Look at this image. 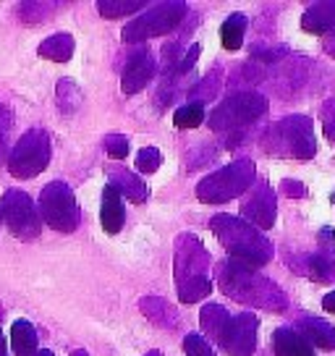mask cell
Segmentation results:
<instances>
[{
    "mask_svg": "<svg viewBox=\"0 0 335 356\" xmlns=\"http://www.w3.org/2000/svg\"><path fill=\"white\" fill-rule=\"evenodd\" d=\"M325 50L335 58V29L333 32H327V37H325Z\"/></svg>",
    "mask_w": 335,
    "mask_h": 356,
    "instance_id": "obj_36",
    "label": "cell"
},
{
    "mask_svg": "<svg viewBox=\"0 0 335 356\" xmlns=\"http://www.w3.org/2000/svg\"><path fill=\"white\" fill-rule=\"evenodd\" d=\"M241 215H244L249 225H254L257 231H268L275 225V215H278V202L275 194L265 181H254V186L249 191V197L241 202Z\"/></svg>",
    "mask_w": 335,
    "mask_h": 356,
    "instance_id": "obj_11",
    "label": "cell"
},
{
    "mask_svg": "<svg viewBox=\"0 0 335 356\" xmlns=\"http://www.w3.org/2000/svg\"><path fill=\"white\" fill-rule=\"evenodd\" d=\"M272 348H275V356H314L312 343L299 330H291V327H278L272 333Z\"/></svg>",
    "mask_w": 335,
    "mask_h": 356,
    "instance_id": "obj_16",
    "label": "cell"
},
{
    "mask_svg": "<svg viewBox=\"0 0 335 356\" xmlns=\"http://www.w3.org/2000/svg\"><path fill=\"white\" fill-rule=\"evenodd\" d=\"M0 356H8V348H6V338L0 335Z\"/></svg>",
    "mask_w": 335,
    "mask_h": 356,
    "instance_id": "obj_37",
    "label": "cell"
},
{
    "mask_svg": "<svg viewBox=\"0 0 335 356\" xmlns=\"http://www.w3.org/2000/svg\"><path fill=\"white\" fill-rule=\"evenodd\" d=\"M244 32H246V16L244 13H231L220 26V42L225 50H238L244 44Z\"/></svg>",
    "mask_w": 335,
    "mask_h": 356,
    "instance_id": "obj_23",
    "label": "cell"
},
{
    "mask_svg": "<svg viewBox=\"0 0 335 356\" xmlns=\"http://www.w3.org/2000/svg\"><path fill=\"white\" fill-rule=\"evenodd\" d=\"M302 26L309 34H327L335 29V0L312 3L302 16Z\"/></svg>",
    "mask_w": 335,
    "mask_h": 356,
    "instance_id": "obj_15",
    "label": "cell"
},
{
    "mask_svg": "<svg viewBox=\"0 0 335 356\" xmlns=\"http://www.w3.org/2000/svg\"><path fill=\"white\" fill-rule=\"evenodd\" d=\"M322 307H325V312L335 314V291H330V293L325 296V299H322Z\"/></svg>",
    "mask_w": 335,
    "mask_h": 356,
    "instance_id": "obj_35",
    "label": "cell"
},
{
    "mask_svg": "<svg viewBox=\"0 0 335 356\" xmlns=\"http://www.w3.org/2000/svg\"><path fill=\"white\" fill-rule=\"evenodd\" d=\"M223 76V74H220ZM220 76H218V71H213L210 76L202 81L199 87L191 92V97H197V100H213L215 95H218V84H220Z\"/></svg>",
    "mask_w": 335,
    "mask_h": 356,
    "instance_id": "obj_31",
    "label": "cell"
},
{
    "mask_svg": "<svg viewBox=\"0 0 335 356\" xmlns=\"http://www.w3.org/2000/svg\"><path fill=\"white\" fill-rule=\"evenodd\" d=\"M13 356H37V330L29 320H16L11 325Z\"/></svg>",
    "mask_w": 335,
    "mask_h": 356,
    "instance_id": "obj_20",
    "label": "cell"
},
{
    "mask_svg": "<svg viewBox=\"0 0 335 356\" xmlns=\"http://www.w3.org/2000/svg\"><path fill=\"white\" fill-rule=\"evenodd\" d=\"M202 47L199 44H191V50L183 56V60H179V66H176V74H186V71H191V66H194V60L199 58Z\"/></svg>",
    "mask_w": 335,
    "mask_h": 356,
    "instance_id": "obj_33",
    "label": "cell"
},
{
    "mask_svg": "<svg viewBox=\"0 0 335 356\" xmlns=\"http://www.w3.org/2000/svg\"><path fill=\"white\" fill-rule=\"evenodd\" d=\"M147 6V0H100L97 8L105 19H115V16H126V13H136Z\"/></svg>",
    "mask_w": 335,
    "mask_h": 356,
    "instance_id": "obj_25",
    "label": "cell"
},
{
    "mask_svg": "<svg viewBox=\"0 0 335 356\" xmlns=\"http://www.w3.org/2000/svg\"><path fill=\"white\" fill-rule=\"evenodd\" d=\"M105 152H108L113 160H123V157L129 155V139L121 136V134H111V136L105 139Z\"/></svg>",
    "mask_w": 335,
    "mask_h": 356,
    "instance_id": "obj_30",
    "label": "cell"
},
{
    "mask_svg": "<svg viewBox=\"0 0 335 356\" xmlns=\"http://www.w3.org/2000/svg\"><path fill=\"white\" fill-rule=\"evenodd\" d=\"M40 212L42 220L60 234H71L79 228V204L74 191L68 189L63 181H53L47 184L42 194H40Z\"/></svg>",
    "mask_w": 335,
    "mask_h": 356,
    "instance_id": "obj_8",
    "label": "cell"
},
{
    "mask_svg": "<svg viewBox=\"0 0 335 356\" xmlns=\"http://www.w3.org/2000/svg\"><path fill=\"white\" fill-rule=\"evenodd\" d=\"M299 333L314 343L317 348H325V351H335V327L325 320H317V317H304L299 323Z\"/></svg>",
    "mask_w": 335,
    "mask_h": 356,
    "instance_id": "obj_17",
    "label": "cell"
},
{
    "mask_svg": "<svg viewBox=\"0 0 335 356\" xmlns=\"http://www.w3.org/2000/svg\"><path fill=\"white\" fill-rule=\"evenodd\" d=\"M100 220L105 234H121L123 222H126V207H123V194L113 184H108L102 189V212H100Z\"/></svg>",
    "mask_w": 335,
    "mask_h": 356,
    "instance_id": "obj_14",
    "label": "cell"
},
{
    "mask_svg": "<svg viewBox=\"0 0 335 356\" xmlns=\"http://www.w3.org/2000/svg\"><path fill=\"white\" fill-rule=\"evenodd\" d=\"M186 3L181 0H165V3H157L147 13L136 16L134 22H129L123 26V42H145L152 37H165V34L176 32L179 24L186 16Z\"/></svg>",
    "mask_w": 335,
    "mask_h": 356,
    "instance_id": "obj_6",
    "label": "cell"
},
{
    "mask_svg": "<svg viewBox=\"0 0 335 356\" xmlns=\"http://www.w3.org/2000/svg\"><path fill=\"white\" fill-rule=\"evenodd\" d=\"M218 280L220 289L231 296V299L249 304V307H262L270 312H283L286 309V293L272 283V280L262 278L257 270L241 265L236 259H228L218 267Z\"/></svg>",
    "mask_w": 335,
    "mask_h": 356,
    "instance_id": "obj_1",
    "label": "cell"
},
{
    "mask_svg": "<svg viewBox=\"0 0 335 356\" xmlns=\"http://www.w3.org/2000/svg\"><path fill=\"white\" fill-rule=\"evenodd\" d=\"M0 218L8 225L16 238H34L40 236V228H42V220H40V212L34 207V202L29 194H24L22 189H11L3 194L0 200Z\"/></svg>",
    "mask_w": 335,
    "mask_h": 356,
    "instance_id": "obj_10",
    "label": "cell"
},
{
    "mask_svg": "<svg viewBox=\"0 0 335 356\" xmlns=\"http://www.w3.org/2000/svg\"><path fill=\"white\" fill-rule=\"evenodd\" d=\"M147 356H163V354H160V351H149Z\"/></svg>",
    "mask_w": 335,
    "mask_h": 356,
    "instance_id": "obj_40",
    "label": "cell"
},
{
    "mask_svg": "<svg viewBox=\"0 0 335 356\" xmlns=\"http://www.w3.org/2000/svg\"><path fill=\"white\" fill-rule=\"evenodd\" d=\"M37 356H53V351H47V348H42V351H37Z\"/></svg>",
    "mask_w": 335,
    "mask_h": 356,
    "instance_id": "obj_39",
    "label": "cell"
},
{
    "mask_svg": "<svg viewBox=\"0 0 335 356\" xmlns=\"http://www.w3.org/2000/svg\"><path fill=\"white\" fill-rule=\"evenodd\" d=\"M199 323H202L204 335L220 343L225 327H228V323H231V314H228L220 304H207V307H202V312H199Z\"/></svg>",
    "mask_w": 335,
    "mask_h": 356,
    "instance_id": "obj_19",
    "label": "cell"
},
{
    "mask_svg": "<svg viewBox=\"0 0 335 356\" xmlns=\"http://www.w3.org/2000/svg\"><path fill=\"white\" fill-rule=\"evenodd\" d=\"M333 202H335V194H333Z\"/></svg>",
    "mask_w": 335,
    "mask_h": 356,
    "instance_id": "obj_41",
    "label": "cell"
},
{
    "mask_svg": "<svg viewBox=\"0 0 335 356\" xmlns=\"http://www.w3.org/2000/svg\"><path fill=\"white\" fill-rule=\"evenodd\" d=\"M160 165H163V155L157 152L155 147L139 149V155H136V168H139L142 173H155Z\"/></svg>",
    "mask_w": 335,
    "mask_h": 356,
    "instance_id": "obj_29",
    "label": "cell"
},
{
    "mask_svg": "<svg viewBox=\"0 0 335 356\" xmlns=\"http://www.w3.org/2000/svg\"><path fill=\"white\" fill-rule=\"evenodd\" d=\"M265 149L275 155H291L296 160H312L317 152L312 136V121L307 115H291L275 126H270L265 134Z\"/></svg>",
    "mask_w": 335,
    "mask_h": 356,
    "instance_id": "obj_5",
    "label": "cell"
},
{
    "mask_svg": "<svg viewBox=\"0 0 335 356\" xmlns=\"http://www.w3.org/2000/svg\"><path fill=\"white\" fill-rule=\"evenodd\" d=\"M183 351H186V356H215V348L199 333H189L183 338Z\"/></svg>",
    "mask_w": 335,
    "mask_h": 356,
    "instance_id": "obj_27",
    "label": "cell"
},
{
    "mask_svg": "<svg viewBox=\"0 0 335 356\" xmlns=\"http://www.w3.org/2000/svg\"><path fill=\"white\" fill-rule=\"evenodd\" d=\"M155 71H157L155 53H152L147 44H139L134 56H129L126 68H123V76H121L123 95H136V92H142V89L152 81Z\"/></svg>",
    "mask_w": 335,
    "mask_h": 356,
    "instance_id": "obj_13",
    "label": "cell"
},
{
    "mask_svg": "<svg viewBox=\"0 0 335 356\" xmlns=\"http://www.w3.org/2000/svg\"><path fill=\"white\" fill-rule=\"evenodd\" d=\"M50 163V136L42 129H32L19 139V145L11 149L8 170L13 178H32L42 173Z\"/></svg>",
    "mask_w": 335,
    "mask_h": 356,
    "instance_id": "obj_9",
    "label": "cell"
},
{
    "mask_svg": "<svg viewBox=\"0 0 335 356\" xmlns=\"http://www.w3.org/2000/svg\"><path fill=\"white\" fill-rule=\"evenodd\" d=\"M322 126H325L327 139L335 145V100H327L322 105Z\"/></svg>",
    "mask_w": 335,
    "mask_h": 356,
    "instance_id": "obj_32",
    "label": "cell"
},
{
    "mask_svg": "<svg viewBox=\"0 0 335 356\" xmlns=\"http://www.w3.org/2000/svg\"><path fill=\"white\" fill-rule=\"evenodd\" d=\"M202 121H204V108H202V102H191L186 108H179L176 115H173L176 129H197Z\"/></svg>",
    "mask_w": 335,
    "mask_h": 356,
    "instance_id": "obj_26",
    "label": "cell"
},
{
    "mask_svg": "<svg viewBox=\"0 0 335 356\" xmlns=\"http://www.w3.org/2000/svg\"><path fill=\"white\" fill-rule=\"evenodd\" d=\"M220 346L225 348V354L231 356H252L254 346H257V317L252 312H241L231 317V323L225 327Z\"/></svg>",
    "mask_w": 335,
    "mask_h": 356,
    "instance_id": "obj_12",
    "label": "cell"
},
{
    "mask_svg": "<svg viewBox=\"0 0 335 356\" xmlns=\"http://www.w3.org/2000/svg\"><path fill=\"white\" fill-rule=\"evenodd\" d=\"M257 168L252 160H236L231 165L220 168L210 173L207 178H202L197 184V197L207 204H220V202H231L236 197H241L244 191H249L257 181Z\"/></svg>",
    "mask_w": 335,
    "mask_h": 356,
    "instance_id": "obj_4",
    "label": "cell"
},
{
    "mask_svg": "<svg viewBox=\"0 0 335 356\" xmlns=\"http://www.w3.org/2000/svg\"><path fill=\"white\" fill-rule=\"evenodd\" d=\"M142 314L149 317L160 327H173V325L179 323V312L173 309L165 299H155V296L142 299Z\"/></svg>",
    "mask_w": 335,
    "mask_h": 356,
    "instance_id": "obj_22",
    "label": "cell"
},
{
    "mask_svg": "<svg viewBox=\"0 0 335 356\" xmlns=\"http://www.w3.org/2000/svg\"><path fill=\"white\" fill-rule=\"evenodd\" d=\"M11 126H13V113L6 105H0V163L11 157V152H8V131H11Z\"/></svg>",
    "mask_w": 335,
    "mask_h": 356,
    "instance_id": "obj_28",
    "label": "cell"
},
{
    "mask_svg": "<svg viewBox=\"0 0 335 356\" xmlns=\"http://www.w3.org/2000/svg\"><path fill=\"white\" fill-rule=\"evenodd\" d=\"M45 60H56V63H66L68 58L74 56V37L68 32H58L53 37H47L45 42L37 50Z\"/></svg>",
    "mask_w": 335,
    "mask_h": 356,
    "instance_id": "obj_21",
    "label": "cell"
},
{
    "mask_svg": "<svg viewBox=\"0 0 335 356\" xmlns=\"http://www.w3.org/2000/svg\"><path fill=\"white\" fill-rule=\"evenodd\" d=\"M71 356H90V354H87L84 348H76V351H74V354H71Z\"/></svg>",
    "mask_w": 335,
    "mask_h": 356,
    "instance_id": "obj_38",
    "label": "cell"
},
{
    "mask_svg": "<svg viewBox=\"0 0 335 356\" xmlns=\"http://www.w3.org/2000/svg\"><path fill=\"white\" fill-rule=\"evenodd\" d=\"M108 176H111L113 186L121 191L126 200H131V202H145L147 200V186L136 178V173L123 170V168H111V170H108Z\"/></svg>",
    "mask_w": 335,
    "mask_h": 356,
    "instance_id": "obj_18",
    "label": "cell"
},
{
    "mask_svg": "<svg viewBox=\"0 0 335 356\" xmlns=\"http://www.w3.org/2000/svg\"><path fill=\"white\" fill-rule=\"evenodd\" d=\"M304 273L314 280H333L335 278V265H333V257L330 254H312L304 259Z\"/></svg>",
    "mask_w": 335,
    "mask_h": 356,
    "instance_id": "obj_24",
    "label": "cell"
},
{
    "mask_svg": "<svg viewBox=\"0 0 335 356\" xmlns=\"http://www.w3.org/2000/svg\"><path fill=\"white\" fill-rule=\"evenodd\" d=\"M207 265L210 254L199 238H194L191 234L176 238V291L183 304H194L210 296L213 283L207 278Z\"/></svg>",
    "mask_w": 335,
    "mask_h": 356,
    "instance_id": "obj_3",
    "label": "cell"
},
{
    "mask_svg": "<svg viewBox=\"0 0 335 356\" xmlns=\"http://www.w3.org/2000/svg\"><path fill=\"white\" fill-rule=\"evenodd\" d=\"M283 194H291V197H304L307 189L299 186V184H293V181H286V184H283Z\"/></svg>",
    "mask_w": 335,
    "mask_h": 356,
    "instance_id": "obj_34",
    "label": "cell"
},
{
    "mask_svg": "<svg viewBox=\"0 0 335 356\" xmlns=\"http://www.w3.org/2000/svg\"><path fill=\"white\" fill-rule=\"evenodd\" d=\"M210 228H213V234L220 238V244L225 246V252L234 257L236 262L252 267V270L268 265L270 259H272V254H275V249H272V244L262 236V231H257L254 225L244 222L241 218H234V215H215L213 220H210Z\"/></svg>",
    "mask_w": 335,
    "mask_h": 356,
    "instance_id": "obj_2",
    "label": "cell"
},
{
    "mask_svg": "<svg viewBox=\"0 0 335 356\" xmlns=\"http://www.w3.org/2000/svg\"><path fill=\"white\" fill-rule=\"evenodd\" d=\"M268 97L259 92H236L228 95L213 113H210V129L213 131H238L249 123L259 121L268 113Z\"/></svg>",
    "mask_w": 335,
    "mask_h": 356,
    "instance_id": "obj_7",
    "label": "cell"
}]
</instances>
